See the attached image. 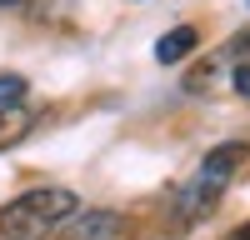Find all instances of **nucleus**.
I'll return each instance as SVG.
<instances>
[{
  "mask_svg": "<svg viewBox=\"0 0 250 240\" xmlns=\"http://www.w3.org/2000/svg\"><path fill=\"white\" fill-rule=\"evenodd\" d=\"M235 165H240V145H215L210 155L200 160V170L190 175V185L180 190V215L185 220H200L205 210H215V200L225 195Z\"/></svg>",
  "mask_w": 250,
  "mask_h": 240,
  "instance_id": "nucleus-2",
  "label": "nucleus"
},
{
  "mask_svg": "<svg viewBox=\"0 0 250 240\" xmlns=\"http://www.w3.org/2000/svg\"><path fill=\"white\" fill-rule=\"evenodd\" d=\"M20 100H25V75L0 70V105H20Z\"/></svg>",
  "mask_w": 250,
  "mask_h": 240,
  "instance_id": "nucleus-5",
  "label": "nucleus"
},
{
  "mask_svg": "<svg viewBox=\"0 0 250 240\" xmlns=\"http://www.w3.org/2000/svg\"><path fill=\"white\" fill-rule=\"evenodd\" d=\"M0 5H15V0H0Z\"/></svg>",
  "mask_w": 250,
  "mask_h": 240,
  "instance_id": "nucleus-8",
  "label": "nucleus"
},
{
  "mask_svg": "<svg viewBox=\"0 0 250 240\" xmlns=\"http://www.w3.org/2000/svg\"><path fill=\"white\" fill-rule=\"evenodd\" d=\"M235 90L250 100V65H235Z\"/></svg>",
  "mask_w": 250,
  "mask_h": 240,
  "instance_id": "nucleus-6",
  "label": "nucleus"
},
{
  "mask_svg": "<svg viewBox=\"0 0 250 240\" xmlns=\"http://www.w3.org/2000/svg\"><path fill=\"white\" fill-rule=\"evenodd\" d=\"M230 240H250V225H240V230H235V235H230Z\"/></svg>",
  "mask_w": 250,
  "mask_h": 240,
  "instance_id": "nucleus-7",
  "label": "nucleus"
},
{
  "mask_svg": "<svg viewBox=\"0 0 250 240\" xmlns=\"http://www.w3.org/2000/svg\"><path fill=\"white\" fill-rule=\"evenodd\" d=\"M195 45H200V35H195L190 25H175V30H165V35L155 40V60H160V65H175V60L195 55Z\"/></svg>",
  "mask_w": 250,
  "mask_h": 240,
  "instance_id": "nucleus-4",
  "label": "nucleus"
},
{
  "mask_svg": "<svg viewBox=\"0 0 250 240\" xmlns=\"http://www.w3.org/2000/svg\"><path fill=\"white\" fill-rule=\"evenodd\" d=\"M115 230H120L115 210H75L65 220V240H110Z\"/></svg>",
  "mask_w": 250,
  "mask_h": 240,
  "instance_id": "nucleus-3",
  "label": "nucleus"
},
{
  "mask_svg": "<svg viewBox=\"0 0 250 240\" xmlns=\"http://www.w3.org/2000/svg\"><path fill=\"white\" fill-rule=\"evenodd\" d=\"M80 210V195L65 185H35L25 195H15L0 210V240H45L55 230H65V220Z\"/></svg>",
  "mask_w": 250,
  "mask_h": 240,
  "instance_id": "nucleus-1",
  "label": "nucleus"
}]
</instances>
